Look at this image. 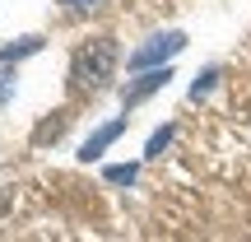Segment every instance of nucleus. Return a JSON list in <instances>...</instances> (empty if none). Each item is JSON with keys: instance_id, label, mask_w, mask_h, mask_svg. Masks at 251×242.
Listing matches in <instances>:
<instances>
[{"instance_id": "obj_1", "label": "nucleus", "mask_w": 251, "mask_h": 242, "mask_svg": "<svg viewBox=\"0 0 251 242\" xmlns=\"http://www.w3.org/2000/svg\"><path fill=\"white\" fill-rule=\"evenodd\" d=\"M117 37H89V42H79V52L70 56V84L75 89H102V84L117 75Z\"/></svg>"}, {"instance_id": "obj_2", "label": "nucleus", "mask_w": 251, "mask_h": 242, "mask_svg": "<svg viewBox=\"0 0 251 242\" xmlns=\"http://www.w3.org/2000/svg\"><path fill=\"white\" fill-rule=\"evenodd\" d=\"M181 47H186V33H153L144 47H135V52H130V70H149V65L177 56Z\"/></svg>"}, {"instance_id": "obj_3", "label": "nucleus", "mask_w": 251, "mask_h": 242, "mask_svg": "<svg viewBox=\"0 0 251 242\" xmlns=\"http://www.w3.org/2000/svg\"><path fill=\"white\" fill-rule=\"evenodd\" d=\"M168 80H172V70H168V65H163V70H144V75H140L135 84H126V89H121V103H126V108H135L140 98H149V93H158V89H163Z\"/></svg>"}, {"instance_id": "obj_4", "label": "nucleus", "mask_w": 251, "mask_h": 242, "mask_svg": "<svg viewBox=\"0 0 251 242\" xmlns=\"http://www.w3.org/2000/svg\"><path fill=\"white\" fill-rule=\"evenodd\" d=\"M121 131H126V117H117V121H107V126H98V131H93L89 140H84V149H79V159H84V163H89V159H98V154L107 149V144L117 140Z\"/></svg>"}, {"instance_id": "obj_5", "label": "nucleus", "mask_w": 251, "mask_h": 242, "mask_svg": "<svg viewBox=\"0 0 251 242\" xmlns=\"http://www.w3.org/2000/svg\"><path fill=\"white\" fill-rule=\"evenodd\" d=\"M65 126H70V108H56L47 121H37V131H33V144L42 149V144H56L65 135Z\"/></svg>"}, {"instance_id": "obj_6", "label": "nucleus", "mask_w": 251, "mask_h": 242, "mask_svg": "<svg viewBox=\"0 0 251 242\" xmlns=\"http://www.w3.org/2000/svg\"><path fill=\"white\" fill-rule=\"evenodd\" d=\"M37 47H42V37H19V47H5V52H0V61H19V56L37 52Z\"/></svg>"}, {"instance_id": "obj_7", "label": "nucleus", "mask_w": 251, "mask_h": 242, "mask_svg": "<svg viewBox=\"0 0 251 242\" xmlns=\"http://www.w3.org/2000/svg\"><path fill=\"white\" fill-rule=\"evenodd\" d=\"M172 140V126H158V131H153V140H149V149H144V154H149V159H158V154H163V144H168Z\"/></svg>"}, {"instance_id": "obj_8", "label": "nucleus", "mask_w": 251, "mask_h": 242, "mask_svg": "<svg viewBox=\"0 0 251 242\" xmlns=\"http://www.w3.org/2000/svg\"><path fill=\"white\" fill-rule=\"evenodd\" d=\"M9 65H14V61H0V103L14 93V70H9Z\"/></svg>"}, {"instance_id": "obj_9", "label": "nucleus", "mask_w": 251, "mask_h": 242, "mask_svg": "<svg viewBox=\"0 0 251 242\" xmlns=\"http://www.w3.org/2000/svg\"><path fill=\"white\" fill-rule=\"evenodd\" d=\"M135 177V168L126 163V168H107V182H130Z\"/></svg>"}, {"instance_id": "obj_10", "label": "nucleus", "mask_w": 251, "mask_h": 242, "mask_svg": "<svg viewBox=\"0 0 251 242\" xmlns=\"http://www.w3.org/2000/svg\"><path fill=\"white\" fill-rule=\"evenodd\" d=\"M61 5L70 9V14H84V9H93V5H98V0H61Z\"/></svg>"}]
</instances>
